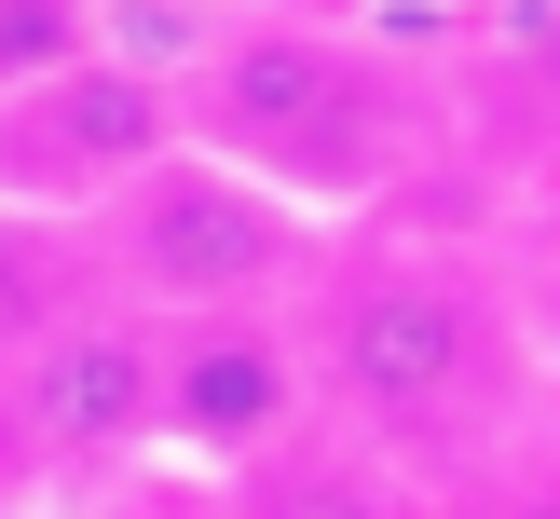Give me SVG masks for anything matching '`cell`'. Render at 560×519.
Segmentation results:
<instances>
[{"label":"cell","instance_id":"cell-6","mask_svg":"<svg viewBox=\"0 0 560 519\" xmlns=\"http://www.w3.org/2000/svg\"><path fill=\"white\" fill-rule=\"evenodd\" d=\"M288 410H301V355L260 315L164 328V437H191V451H273Z\"/></svg>","mask_w":560,"mask_h":519},{"label":"cell","instance_id":"cell-4","mask_svg":"<svg viewBox=\"0 0 560 519\" xmlns=\"http://www.w3.org/2000/svg\"><path fill=\"white\" fill-rule=\"evenodd\" d=\"M301 260L288 205H273L260 178H233V164H151V178L109 205V273H124L137 300H164V315H233L246 287H273V273Z\"/></svg>","mask_w":560,"mask_h":519},{"label":"cell","instance_id":"cell-9","mask_svg":"<svg viewBox=\"0 0 560 519\" xmlns=\"http://www.w3.org/2000/svg\"><path fill=\"white\" fill-rule=\"evenodd\" d=\"M246 519H397V506H383V479H355V464H260V479H246Z\"/></svg>","mask_w":560,"mask_h":519},{"label":"cell","instance_id":"cell-2","mask_svg":"<svg viewBox=\"0 0 560 519\" xmlns=\"http://www.w3.org/2000/svg\"><path fill=\"white\" fill-rule=\"evenodd\" d=\"M492 369H506V342H492V315L452 273H355L342 315H328V382H342V410L383 424V437L465 424V410L492 397Z\"/></svg>","mask_w":560,"mask_h":519},{"label":"cell","instance_id":"cell-7","mask_svg":"<svg viewBox=\"0 0 560 519\" xmlns=\"http://www.w3.org/2000/svg\"><path fill=\"white\" fill-rule=\"evenodd\" d=\"M82 315V260L55 246V219H27V205H0V355H27V342H55V328Z\"/></svg>","mask_w":560,"mask_h":519},{"label":"cell","instance_id":"cell-5","mask_svg":"<svg viewBox=\"0 0 560 519\" xmlns=\"http://www.w3.org/2000/svg\"><path fill=\"white\" fill-rule=\"evenodd\" d=\"M14 410H27L42 451H124V437H164V328L69 315L55 342L14 355Z\"/></svg>","mask_w":560,"mask_h":519},{"label":"cell","instance_id":"cell-1","mask_svg":"<svg viewBox=\"0 0 560 519\" xmlns=\"http://www.w3.org/2000/svg\"><path fill=\"white\" fill-rule=\"evenodd\" d=\"M178 123H206L233 151V178H288V191H370L383 178V82L328 27H233V42H206Z\"/></svg>","mask_w":560,"mask_h":519},{"label":"cell","instance_id":"cell-3","mask_svg":"<svg viewBox=\"0 0 560 519\" xmlns=\"http://www.w3.org/2000/svg\"><path fill=\"white\" fill-rule=\"evenodd\" d=\"M151 164H178V82L137 55H82V69L0 96V205H124Z\"/></svg>","mask_w":560,"mask_h":519},{"label":"cell","instance_id":"cell-8","mask_svg":"<svg viewBox=\"0 0 560 519\" xmlns=\"http://www.w3.org/2000/svg\"><path fill=\"white\" fill-rule=\"evenodd\" d=\"M82 55H96V0H0V96L82 69Z\"/></svg>","mask_w":560,"mask_h":519},{"label":"cell","instance_id":"cell-10","mask_svg":"<svg viewBox=\"0 0 560 519\" xmlns=\"http://www.w3.org/2000/svg\"><path fill=\"white\" fill-rule=\"evenodd\" d=\"M492 519H560V479H547V492H506V506H492Z\"/></svg>","mask_w":560,"mask_h":519}]
</instances>
